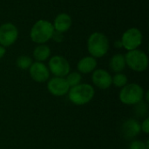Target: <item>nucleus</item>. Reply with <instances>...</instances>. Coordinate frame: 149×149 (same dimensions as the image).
Returning a JSON list of instances; mask_svg holds the SVG:
<instances>
[{
    "label": "nucleus",
    "instance_id": "15",
    "mask_svg": "<svg viewBox=\"0 0 149 149\" xmlns=\"http://www.w3.org/2000/svg\"><path fill=\"white\" fill-rule=\"evenodd\" d=\"M110 68L113 72L119 73L121 72L125 68H126V59H125V55L118 53L113 55L111 59H110V63H109Z\"/></svg>",
    "mask_w": 149,
    "mask_h": 149
},
{
    "label": "nucleus",
    "instance_id": "1",
    "mask_svg": "<svg viewBox=\"0 0 149 149\" xmlns=\"http://www.w3.org/2000/svg\"><path fill=\"white\" fill-rule=\"evenodd\" d=\"M94 88L89 84H79L70 87L68 92L69 100L76 106H83L89 103L94 97Z\"/></svg>",
    "mask_w": 149,
    "mask_h": 149
},
{
    "label": "nucleus",
    "instance_id": "9",
    "mask_svg": "<svg viewBox=\"0 0 149 149\" xmlns=\"http://www.w3.org/2000/svg\"><path fill=\"white\" fill-rule=\"evenodd\" d=\"M47 89L52 95L56 97H61L68 93L70 86L65 78L54 77L48 80Z\"/></svg>",
    "mask_w": 149,
    "mask_h": 149
},
{
    "label": "nucleus",
    "instance_id": "3",
    "mask_svg": "<svg viewBox=\"0 0 149 149\" xmlns=\"http://www.w3.org/2000/svg\"><path fill=\"white\" fill-rule=\"evenodd\" d=\"M53 32L54 28L52 24L47 20L40 19L32 25L30 37L34 43L42 45L52 39Z\"/></svg>",
    "mask_w": 149,
    "mask_h": 149
},
{
    "label": "nucleus",
    "instance_id": "16",
    "mask_svg": "<svg viewBox=\"0 0 149 149\" xmlns=\"http://www.w3.org/2000/svg\"><path fill=\"white\" fill-rule=\"evenodd\" d=\"M51 56V49L45 44H42L35 47L33 51V57L38 62L45 61Z\"/></svg>",
    "mask_w": 149,
    "mask_h": 149
},
{
    "label": "nucleus",
    "instance_id": "8",
    "mask_svg": "<svg viewBox=\"0 0 149 149\" xmlns=\"http://www.w3.org/2000/svg\"><path fill=\"white\" fill-rule=\"evenodd\" d=\"M18 30L11 23H4L0 25V45L3 47L12 45L17 39Z\"/></svg>",
    "mask_w": 149,
    "mask_h": 149
},
{
    "label": "nucleus",
    "instance_id": "13",
    "mask_svg": "<svg viewBox=\"0 0 149 149\" xmlns=\"http://www.w3.org/2000/svg\"><path fill=\"white\" fill-rule=\"evenodd\" d=\"M72 24V17L68 14L60 13L55 17L54 23L52 25H53L54 31L64 33L71 28Z\"/></svg>",
    "mask_w": 149,
    "mask_h": 149
},
{
    "label": "nucleus",
    "instance_id": "24",
    "mask_svg": "<svg viewBox=\"0 0 149 149\" xmlns=\"http://www.w3.org/2000/svg\"><path fill=\"white\" fill-rule=\"evenodd\" d=\"M5 53H6V50H5V47H3V46H2L1 45H0V59L5 55Z\"/></svg>",
    "mask_w": 149,
    "mask_h": 149
},
{
    "label": "nucleus",
    "instance_id": "22",
    "mask_svg": "<svg viewBox=\"0 0 149 149\" xmlns=\"http://www.w3.org/2000/svg\"><path fill=\"white\" fill-rule=\"evenodd\" d=\"M52 38L55 42H57V43H61V42L63 41V39H64V35H63V33H61V32H58V31H54Z\"/></svg>",
    "mask_w": 149,
    "mask_h": 149
},
{
    "label": "nucleus",
    "instance_id": "5",
    "mask_svg": "<svg viewBox=\"0 0 149 149\" xmlns=\"http://www.w3.org/2000/svg\"><path fill=\"white\" fill-rule=\"evenodd\" d=\"M126 64L134 72H144L148 66V55L141 50H132L125 55Z\"/></svg>",
    "mask_w": 149,
    "mask_h": 149
},
{
    "label": "nucleus",
    "instance_id": "23",
    "mask_svg": "<svg viewBox=\"0 0 149 149\" xmlns=\"http://www.w3.org/2000/svg\"><path fill=\"white\" fill-rule=\"evenodd\" d=\"M141 131L144 132L145 134H148L149 133V118L147 117L144 121L142 122V124H141Z\"/></svg>",
    "mask_w": 149,
    "mask_h": 149
},
{
    "label": "nucleus",
    "instance_id": "25",
    "mask_svg": "<svg viewBox=\"0 0 149 149\" xmlns=\"http://www.w3.org/2000/svg\"><path fill=\"white\" fill-rule=\"evenodd\" d=\"M114 46H115L116 48H118V49H120V48L123 47V46H122V43H121L120 40H116V41L114 42Z\"/></svg>",
    "mask_w": 149,
    "mask_h": 149
},
{
    "label": "nucleus",
    "instance_id": "7",
    "mask_svg": "<svg viewBox=\"0 0 149 149\" xmlns=\"http://www.w3.org/2000/svg\"><path fill=\"white\" fill-rule=\"evenodd\" d=\"M120 41L122 43L123 48L126 50H135L142 44L141 31L135 27H132L123 33Z\"/></svg>",
    "mask_w": 149,
    "mask_h": 149
},
{
    "label": "nucleus",
    "instance_id": "4",
    "mask_svg": "<svg viewBox=\"0 0 149 149\" xmlns=\"http://www.w3.org/2000/svg\"><path fill=\"white\" fill-rule=\"evenodd\" d=\"M143 88L135 83L127 84L120 92L119 99L125 105H136L144 99Z\"/></svg>",
    "mask_w": 149,
    "mask_h": 149
},
{
    "label": "nucleus",
    "instance_id": "11",
    "mask_svg": "<svg viewBox=\"0 0 149 149\" xmlns=\"http://www.w3.org/2000/svg\"><path fill=\"white\" fill-rule=\"evenodd\" d=\"M92 80L95 86L103 90L109 88L112 85V76L104 69L94 70L92 75Z\"/></svg>",
    "mask_w": 149,
    "mask_h": 149
},
{
    "label": "nucleus",
    "instance_id": "18",
    "mask_svg": "<svg viewBox=\"0 0 149 149\" xmlns=\"http://www.w3.org/2000/svg\"><path fill=\"white\" fill-rule=\"evenodd\" d=\"M66 81L69 85L70 87L75 86L79 84H80L81 80H82V77L81 74L78 72H69L66 76Z\"/></svg>",
    "mask_w": 149,
    "mask_h": 149
},
{
    "label": "nucleus",
    "instance_id": "2",
    "mask_svg": "<svg viewBox=\"0 0 149 149\" xmlns=\"http://www.w3.org/2000/svg\"><path fill=\"white\" fill-rule=\"evenodd\" d=\"M87 50L93 58L104 57L109 50V40L101 32H93L87 40Z\"/></svg>",
    "mask_w": 149,
    "mask_h": 149
},
{
    "label": "nucleus",
    "instance_id": "19",
    "mask_svg": "<svg viewBox=\"0 0 149 149\" xmlns=\"http://www.w3.org/2000/svg\"><path fill=\"white\" fill-rule=\"evenodd\" d=\"M112 84L118 88H122L127 84V77L121 72L116 73L113 77H112Z\"/></svg>",
    "mask_w": 149,
    "mask_h": 149
},
{
    "label": "nucleus",
    "instance_id": "20",
    "mask_svg": "<svg viewBox=\"0 0 149 149\" xmlns=\"http://www.w3.org/2000/svg\"><path fill=\"white\" fill-rule=\"evenodd\" d=\"M134 112L135 113L139 116V117H144L147 116L148 112V104L146 102H144L143 100L137 103L136 105H134Z\"/></svg>",
    "mask_w": 149,
    "mask_h": 149
},
{
    "label": "nucleus",
    "instance_id": "6",
    "mask_svg": "<svg viewBox=\"0 0 149 149\" xmlns=\"http://www.w3.org/2000/svg\"><path fill=\"white\" fill-rule=\"evenodd\" d=\"M48 69L55 77L65 78L70 72V64L65 58L56 55L50 58Z\"/></svg>",
    "mask_w": 149,
    "mask_h": 149
},
{
    "label": "nucleus",
    "instance_id": "12",
    "mask_svg": "<svg viewBox=\"0 0 149 149\" xmlns=\"http://www.w3.org/2000/svg\"><path fill=\"white\" fill-rule=\"evenodd\" d=\"M141 132V124L134 119L126 120L121 126V133L127 140L135 138Z\"/></svg>",
    "mask_w": 149,
    "mask_h": 149
},
{
    "label": "nucleus",
    "instance_id": "10",
    "mask_svg": "<svg viewBox=\"0 0 149 149\" xmlns=\"http://www.w3.org/2000/svg\"><path fill=\"white\" fill-rule=\"evenodd\" d=\"M29 72L31 79L38 83H44L50 78V71L42 62H33L29 68Z\"/></svg>",
    "mask_w": 149,
    "mask_h": 149
},
{
    "label": "nucleus",
    "instance_id": "14",
    "mask_svg": "<svg viewBox=\"0 0 149 149\" xmlns=\"http://www.w3.org/2000/svg\"><path fill=\"white\" fill-rule=\"evenodd\" d=\"M97 67V60L92 56L84 57L77 64V69L79 72L87 74L93 72Z\"/></svg>",
    "mask_w": 149,
    "mask_h": 149
},
{
    "label": "nucleus",
    "instance_id": "21",
    "mask_svg": "<svg viewBox=\"0 0 149 149\" xmlns=\"http://www.w3.org/2000/svg\"><path fill=\"white\" fill-rule=\"evenodd\" d=\"M129 149H149V141L144 143L141 141H133L130 143Z\"/></svg>",
    "mask_w": 149,
    "mask_h": 149
},
{
    "label": "nucleus",
    "instance_id": "17",
    "mask_svg": "<svg viewBox=\"0 0 149 149\" xmlns=\"http://www.w3.org/2000/svg\"><path fill=\"white\" fill-rule=\"evenodd\" d=\"M32 63H33L32 59L29 56H26V55L19 56L17 58V61H16L17 66L19 69H21V70H27V69H29Z\"/></svg>",
    "mask_w": 149,
    "mask_h": 149
}]
</instances>
